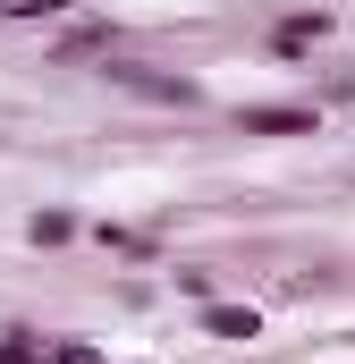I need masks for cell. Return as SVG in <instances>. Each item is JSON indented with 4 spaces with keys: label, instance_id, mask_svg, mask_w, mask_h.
I'll return each instance as SVG.
<instances>
[{
    "label": "cell",
    "instance_id": "obj_8",
    "mask_svg": "<svg viewBox=\"0 0 355 364\" xmlns=\"http://www.w3.org/2000/svg\"><path fill=\"white\" fill-rule=\"evenodd\" d=\"M0 17H68V0H0Z\"/></svg>",
    "mask_w": 355,
    "mask_h": 364
},
{
    "label": "cell",
    "instance_id": "obj_5",
    "mask_svg": "<svg viewBox=\"0 0 355 364\" xmlns=\"http://www.w3.org/2000/svg\"><path fill=\"white\" fill-rule=\"evenodd\" d=\"M68 237H77V212H60V203H43L26 220V246H68Z\"/></svg>",
    "mask_w": 355,
    "mask_h": 364
},
{
    "label": "cell",
    "instance_id": "obj_6",
    "mask_svg": "<svg viewBox=\"0 0 355 364\" xmlns=\"http://www.w3.org/2000/svg\"><path fill=\"white\" fill-rule=\"evenodd\" d=\"M0 364H43V339L34 331H0Z\"/></svg>",
    "mask_w": 355,
    "mask_h": 364
},
{
    "label": "cell",
    "instance_id": "obj_3",
    "mask_svg": "<svg viewBox=\"0 0 355 364\" xmlns=\"http://www.w3.org/2000/svg\"><path fill=\"white\" fill-rule=\"evenodd\" d=\"M237 127H246V136H313L322 119H313L305 102H246V110H237Z\"/></svg>",
    "mask_w": 355,
    "mask_h": 364
},
{
    "label": "cell",
    "instance_id": "obj_7",
    "mask_svg": "<svg viewBox=\"0 0 355 364\" xmlns=\"http://www.w3.org/2000/svg\"><path fill=\"white\" fill-rule=\"evenodd\" d=\"M43 364H110V356H102L93 339H60V348H51V356H43Z\"/></svg>",
    "mask_w": 355,
    "mask_h": 364
},
{
    "label": "cell",
    "instance_id": "obj_4",
    "mask_svg": "<svg viewBox=\"0 0 355 364\" xmlns=\"http://www.w3.org/2000/svg\"><path fill=\"white\" fill-rule=\"evenodd\" d=\"M203 331L246 348V339H263V314H254V305H220V296H203Z\"/></svg>",
    "mask_w": 355,
    "mask_h": 364
},
{
    "label": "cell",
    "instance_id": "obj_2",
    "mask_svg": "<svg viewBox=\"0 0 355 364\" xmlns=\"http://www.w3.org/2000/svg\"><path fill=\"white\" fill-rule=\"evenodd\" d=\"M330 34H339V17H330V9H296V17H279V26H271V60H305V51H322Z\"/></svg>",
    "mask_w": 355,
    "mask_h": 364
},
{
    "label": "cell",
    "instance_id": "obj_9",
    "mask_svg": "<svg viewBox=\"0 0 355 364\" xmlns=\"http://www.w3.org/2000/svg\"><path fill=\"white\" fill-rule=\"evenodd\" d=\"M170 279H178V296H195V305L212 296V272H195V263H186V272H170Z\"/></svg>",
    "mask_w": 355,
    "mask_h": 364
},
{
    "label": "cell",
    "instance_id": "obj_1",
    "mask_svg": "<svg viewBox=\"0 0 355 364\" xmlns=\"http://www.w3.org/2000/svg\"><path fill=\"white\" fill-rule=\"evenodd\" d=\"M102 77H110V85H127V93H144V102H170V110H195V102H203L195 77H161V68H136V60H110Z\"/></svg>",
    "mask_w": 355,
    "mask_h": 364
}]
</instances>
